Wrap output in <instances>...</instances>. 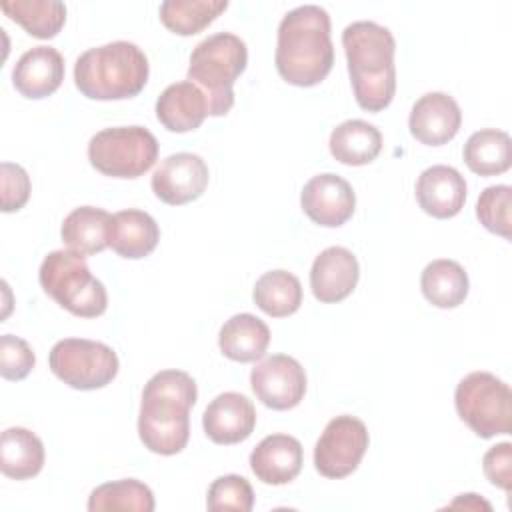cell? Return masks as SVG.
<instances>
[{
	"label": "cell",
	"mask_w": 512,
	"mask_h": 512,
	"mask_svg": "<svg viewBox=\"0 0 512 512\" xmlns=\"http://www.w3.org/2000/svg\"><path fill=\"white\" fill-rule=\"evenodd\" d=\"M194 378L182 370H160L144 386L138 414L142 444L162 456L178 454L190 438V408L196 404Z\"/></svg>",
	"instance_id": "1"
},
{
	"label": "cell",
	"mask_w": 512,
	"mask_h": 512,
	"mask_svg": "<svg viewBox=\"0 0 512 512\" xmlns=\"http://www.w3.org/2000/svg\"><path fill=\"white\" fill-rule=\"evenodd\" d=\"M276 70L294 86L320 84L334 64L330 16L316 4H304L284 14L278 26Z\"/></svg>",
	"instance_id": "2"
},
{
	"label": "cell",
	"mask_w": 512,
	"mask_h": 512,
	"mask_svg": "<svg viewBox=\"0 0 512 512\" xmlns=\"http://www.w3.org/2000/svg\"><path fill=\"white\" fill-rule=\"evenodd\" d=\"M356 104L368 112L384 110L396 92V42L386 26L352 22L342 32Z\"/></svg>",
	"instance_id": "3"
},
{
	"label": "cell",
	"mask_w": 512,
	"mask_h": 512,
	"mask_svg": "<svg viewBox=\"0 0 512 512\" xmlns=\"http://www.w3.org/2000/svg\"><path fill=\"white\" fill-rule=\"evenodd\" d=\"M148 72L146 54L132 42L116 40L80 54L74 82L90 100H126L144 90Z\"/></svg>",
	"instance_id": "4"
},
{
	"label": "cell",
	"mask_w": 512,
	"mask_h": 512,
	"mask_svg": "<svg viewBox=\"0 0 512 512\" xmlns=\"http://www.w3.org/2000/svg\"><path fill=\"white\" fill-rule=\"evenodd\" d=\"M248 50L244 40L218 32L196 44L190 54L188 80L208 100V116H224L234 106V82L246 70Z\"/></svg>",
	"instance_id": "5"
},
{
	"label": "cell",
	"mask_w": 512,
	"mask_h": 512,
	"mask_svg": "<svg viewBox=\"0 0 512 512\" xmlns=\"http://www.w3.org/2000/svg\"><path fill=\"white\" fill-rule=\"evenodd\" d=\"M38 278L44 292L74 316L96 318L108 308L106 288L92 276L80 252L70 248L50 252L40 264Z\"/></svg>",
	"instance_id": "6"
},
{
	"label": "cell",
	"mask_w": 512,
	"mask_h": 512,
	"mask_svg": "<svg viewBox=\"0 0 512 512\" xmlns=\"http://www.w3.org/2000/svg\"><path fill=\"white\" fill-rule=\"evenodd\" d=\"M454 406L462 422L480 438L510 434L512 392L510 386L490 372H470L454 392Z\"/></svg>",
	"instance_id": "7"
},
{
	"label": "cell",
	"mask_w": 512,
	"mask_h": 512,
	"mask_svg": "<svg viewBox=\"0 0 512 512\" xmlns=\"http://www.w3.org/2000/svg\"><path fill=\"white\" fill-rule=\"evenodd\" d=\"M158 158V140L144 126H116L96 132L88 142L90 164L112 178H138Z\"/></svg>",
	"instance_id": "8"
},
{
	"label": "cell",
	"mask_w": 512,
	"mask_h": 512,
	"mask_svg": "<svg viewBox=\"0 0 512 512\" xmlns=\"http://www.w3.org/2000/svg\"><path fill=\"white\" fill-rule=\"evenodd\" d=\"M50 370L76 390H96L110 384L118 374L116 352L96 340H58L48 356Z\"/></svg>",
	"instance_id": "9"
},
{
	"label": "cell",
	"mask_w": 512,
	"mask_h": 512,
	"mask_svg": "<svg viewBox=\"0 0 512 512\" xmlns=\"http://www.w3.org/2000/svg\"><path fill=\"white\" fill-rule=\"evenodd\" d=\"M366 424L350 414L332 418L314 446V466L326 478L352 474L368 450Z\"/></svg>",
	"instance_id": "10"
},
{
	"label": "cell",
	"mask_w": 512,
	"mask_h": 512,
	"mask_svg": "<svg viewBox=\"0 0 512 512\" xmlns=\"http://www.w3.org/2000/svg\"><path fill=\"white\" fill-rule=\"evenodd\" d=\"M250 386L264 406L290 410L298 406L306 394V372L296 358L274 354L252 368Z\"/></svg>",
	"instance_id": "11"
},
{
	"label": "cell",
	"mask_w": 512,
	"mask_h": 512,
	"mask_svg": "<svg viewBox=\"0 0 512 512\" xmlns=\"http://www.w3.org/2000/svg\"><path fill=\"white\" fill-rule=\"evenodd\" d=\"M208 166L192 152L170 154L152 174V192L170 206H182L200 198L208 186Z\"/></svg>",
	"instance_id": "12"
},
{
	"label": "cell",
	"mask_w": 512,
	"mask_h": 512,
	"mask_svg": "<svg viewBox=\"0 0 512 512\" xmlns=\"http://www.w3.org/2000/svg\"><path fill=\"white\" fill-rule=\"evenodd\" d=\"M304 214L326 228H336L348 222L356 208V194L348 180L326 172L310 178L300 194Z\"/></svg>",
	"instance_id": "13"
},
{
	"label": "cell",
	"mask_w": 512,
	"mask_h": 512,
	"mask_svg": "<svg viewBox=\"0 0 512 512\" xmlns=\"http://www.w3.org/2000/svg\"><path fill=\"white\" fill-rule=\"evenodd\" d=\"M462 112L456 100L444 92H428L420 96L408 118L410 134L426 146L448 144L460 130Z\"/></svg>",
	"instance_id": "14"
},
{
	"label": "cell",
	"mask_w": 512,
	"mask_h": 512,
	"mask_svg": "<svg viewBox=\"0 0 512 512\" xmlns=\"http://www.w3.org/2000/svg\"><path fill=\"white\" fill-rule=\"evenodd\" d=\"M360 278V266L356 256L342 246H330L322 250L310 270V288L316 300L324 304H336L348 298Z\"/></svg>",
	"instance_id": "15"
},
{
	"label": "cell",
	"mask_w": 512,
	"mask_h": 512,
	"mask_svg": "<svg viewBox=\"0 0 512 512\" xmlns=\"http://www.w3.org/2000/svg\"><path fill=\"white\" fill-rule=\"evenodd\" d=\"M202 426L214 444L244 442L256 426V410L252 400L238 392L218 394L204 410Z\"/></svg>",
	"instance_id": "16"
},
{
	"label": "cell",
	"mask_w": 512,
	"mask_h": 512,
	"mask_svg": "<svg viewBox=\"0 0 512 512\" xmlns=\"http://www.w3.org/2000/svg\"><path fill=\"white\" fill-rule=\"evenodd\" d=\"M64 80V58L52 46H36L24 52L12 70L14 88L30 100L54 94Z\"/></svg>",
	"instance_id": "17"
},
{
	"label": "cell",
	"mask_w": 512,
	"mask_h": 512,
	"mask_svg": "<svg viewBox=\"0 0 512 512\" xmlns=\"http://www.w3.org/2000/svg\"><path fill=\"white\" fill-rule=\"evenodd\" d=\"M416 200L426 214L440 220L452 218L464 208L466 180L452 166H430L418 176Z\"/></svg>",
	"instance_id": "18"
},
{
	"label": "cell",
	"mask_w": 512,
	"mask_h": 512,
	"mask_svg": "<svg viewBox=\"0 0 512 512\" xmlns=\"http://www.w3.org/2000/svg\"><path fill=\"white\" fill-rule=\"evenodd\" d=\"M302 462V444L290 434H270L250 454V468L254 476L272 486L294 480L302 470Z\"/></svg>",
	"instance_id": "19"
},
{
	"label": "cell",
	"mask_w": 512,
	"mask_h": 512,
	"mask_svg": "<svg viewBox=\"0 0 512 512\" xmlns=\"http://www.w3.org/2000/svg\"><path fill=\"white\" fill-rule=\"evenodd\" d=\"M206 116L208 100L190 80L166 86L156 100V118L170 132L196 130Z\"/></svg>",
	"instance_id": "20"
},
{
	"label": "cell",
	"mask_w": 512,
	"mask_h": 512,
	"mask_svg": "<svg viewBox=\"0 0 512 512\" xmlns=\"http://www.w3.org/2000/svg\"><path fill=\"white\" fill-rule=\"evenodd\" d=\"M160 240L156 220L144 210H120L112 216L108 246L122 258L138 260L148 256Z\"/></svg>",
	"instance_id": "21"
},
{
	"label": "cell",
	"mask_w": 512,
	"mask_h": 512,
	"mask_svg": "<svg viewBox=\"0 0 512 512\" xmlns=\"http://www.w3.org/2000/svg\"><path fill=\"white\" fill-rule=\"evenodd\" d=\"M270 344V328L254 314H234L224 322L218 334L222 354L234 362H256Z\"/></svg>",
	"instance_id": "22"
},
{
	"label": "cell",
	"mask_w": 512,
	"mask_h": 512,
	"mask_svg": "<svg viewBox=\"0 0 512 512\" xmlns=\"http://www.w3.org/2000/svg\"><path fill=\"white\" fill-rule=\"evenodd\" d=\"M112 216L96 206L74 208L62 222L60 236L62 242L84 256H94L102 252L110 242Z\"/></svg>",
	"instance_id": "23"
},
{
	"label": "cell",
	"mask_w": 512,
	"mask_h": 512,
	"mask_svg": "<svg viewBox=\"0 0 512 512\" xmlns=\"http://www.w3.org/2000/svg\"><path fill=\"white\" fill-rule=\"evenodd\" d=\"M330 154L348 166H364L376 160L382 150L380 130L366 120H346L330 134Z\"/></svg>",
	"instance_id": "24"
},
{
	"label": "cell",
	"mask_w": 512,
	"mask_h": 512,
	"mask_svg": "<svg viewBox=\"0 0 512 512\" xmlns=\"http://www.w3.org/2000/svg\"><path fill=\"white\" fill-rule=\"evenodd\" d=\"M44 466L42 440L20 426L6 428L0 438V470L14 480L36 476Z\"/></svg>",
	"instance_id": "25"
},
{
	"label": "cell",
	"mask_w": 512,
	"mask_h": 512,
	"mask_svg": "<svg viewBox=\"0 0 512 512\" xmlns=\"http://www.w3.org/2000/svg\"><path fill=\"white\" fill-rule=\"evenodd\" d=\"M420 288L432 306L456 308L466 300L470 284L466 270L456 260L438 258L422 270Z\"/></svg>",
	"instance_id": "26"
},
{
	"label": "cell",
	"mask_w": 512,
	"mask_h": 512,
	"mask_svg": "<svg viewBox=\"0 0 512 512\" xmlns=\"http://www.w3.org/2000/svg\"><path fill=\"white\" fill-rule=\"evenodd\" d=\"M464 162L478 176H496L512 164V140L504 130L474 132L464 144Z\"/></svg>",
	"instance_id": "27"
},
{
	"label": "cell",
	"mask_w": 512,
	"mask_h": 512,
	"mask_svg": "<svg viewBox=\"0 0 512 512\" xmlns=\"http://www.w3.org/2000/svg\"><path fill=\"white\" fill-rule=\"evenodd\" d=\"M0 10L40 40L54 38L66 22V6L58 0H2Z\"/></svg>",
	"instance_id": "28"
},
{
	"label": "cell",
	"mask_w": 512,
	"mask_h": 512,
	"mask_svg": "<svg viewBox=\"0 0 512 512\" xmlns=\"http://www.w3.org/2000/svg\"><path fill=\"white\" fill-rule=\"evenodd\" d=\"M254 304L272 318L294 314L302 304V284L288 270L264 272L252 290Z\"/></svg>",
	"instance_id": "29"
},
{
	"label": "cell",
	"mask_w": 512,
	"mask_h": 512,
	"mask_svg": "<svg viewBox=\"0 0 512 512\" xmlns=\"http://www.w3.org/2000/svg\"><path fill=\"white\" fill-rule=\"evenodd\" d=\"M226 8L228 0H166L160 4V20L170 32L192 36L212 24Z\"/></svg>",
	"instance_id": "30"
},
{
	"label": "cell",
	"mask_w": 512,
	"mask_h": 512,
	"mask_svg": "<svg viewBox=\"0 0 512 512\" xmlns=\"http://www.w3.org/2000/svg\"><path fill=\"white\" fill-rule=\"evenodd\" d=\"M88 510L90 512H102V510L152 512L154 494L144 482L134 478L106 482L92 490L88 498Z\"/></svg>",
	"instance_id": "31"
},
{
	"label": "cell",
	"mask_w": 512,
	"mask_h": 512,
	"mask_svg": "<svg viewBox=\"0 0 512 512\" xmlns=\"http://www.w3.org/2000/svg\"><path fill=\"white\" fill-rule=\"evenodd\" d=\"M510 210H512V188L506 184L484 188L476 202V216L480 224L492 234H498L506 240L510 238V228H512Z\"/></svg>",
	"instance_id": "32"
},
{
	"label": "cell",
	"mask_w": 512,
	"mask_h": 512,
	"mask_svg": "<svg viewBox=\"0 0 512 512\" xmlns=\"http://www.w3.org/2000/svg\"><path fill=\"white\" fill-rule=\"evenodd\" d=\"M206 506L212 512H222V510L250 512L254 506V490L244 476L224 474L210 484Z\"/></svg>",
	"instance_id": "33"
},
{
	"label": "cell",
	"mask_w": 512,
	"mask_h": 512,
	"mask_svg": "<svg viewBox=\"0 0 512 512\" xmlns=\"http://www.w3.org/2000/svg\"><path fill=\"white\" fill-rule=\"evenodd\" d=\"M36 364V356L26 340L4 334L0 336V374L4 380H24Z\"/></svg>",
	"instance_id": "34"
},
{
	"label": "cell",
	"mask_w": 512,
	"mask_h": 512,
	"mask_svg": "<svg viewBox=\"0 0 512 512\" xmlns=\"http://www.w3.org/2000/svg\"><path fill=\"white\" fill-rule=\"evenodd\" d=\"M0 188H2V212L20 210L30 198V178L20 164L2 162L0 166Z\"/></svg>",
	"instance_id": "35"
},
{
	"label": "cell",
	"mask_w": 512,
	"mask_h": 512,
	"mask_svg": "<svg viewBox=\"0 0 512 512\" xmlns=\"http://www.w3.org/2000/svg\"><path fill=\"white\" fill-rule=\"evenodd\" d=\"M482 468L490 484L502 488L504 492L512 490V444L500 442L486 450L482 458Z\"/></svg>",
	"instance_id": "36"
}]
</instances>
